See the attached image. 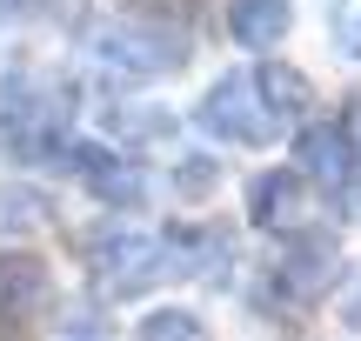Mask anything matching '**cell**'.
I'll return each mask as SVG.
<instances>
[{"label":"cell","mask_w":361,"mask_h":341,"mask_svg":"<svg viewBox=\"0 0 361 341\" xmlns=\"http://www.w3.org/2000/svg\"><path fill=\"white\" fill-rule=\"evenodd\" d=\"M61 161L80 174V181H87V194L114 201V208H141V201H147V174L134 168V161H121L114 147H87V141H74Z\"/></svg>","instance_id":"277c9868"},{"label":"cell","mask_w":361,"mask_h":341,"mask_svg":"<svg viewBox=\"0 0 361 341\" xmlns=\"http://www.w3.org/2000/svg\"><path fill=\"white\" fill-rule=\"evenodd\" d=\"M295 168L308 174L314 187H348V174H355L348 128H301L295 134Z\"/></svg>","instance_id":"8992f818"},{"label":"cell","mask_w":361,"mask_h":341,"mask_svg":"<svg viewBox=\"0 0 361 341\" xmlns=\"http://www.w3.org/2000/svg\"><path fill=\"white\" fill-rule=\"evenodd\" d=\"M141 341H207V328L188 315V308H161V315L141 321Z\"/></svg>","instance_id":"8fae6325"},{"label":"cell","mask_w":361,"mask_h":341,"mask_svg":"<svg viewBox=\"0 0 361 341\" xmlns=\"http://www.w3.org/2000/svg\"><path fill=\"white\" fill-rule=\"evenodd\" d=\"M0 7H7V0H0Z\"/></svg>","instance_id":"ac0fdd59"},{"label":"cell","mask_w":361,"mask_h":341,"mask_svg":"<svg viewBox=\"0 0 361 341\" xmlns=\"http://www.w3.org/2000/svg\"><path fill=\"white\" fill-rule=\"evenodd\" d=\"M295 208H301V174H255V187H247V214H255L261 228L295 221Z\"/></svg>","instance_id":"30bf717a"},{"label":"cell","mask_w":361,"mask_h":341,"mask_svg":"<svg viewBox=\"0 0 361 341\" xmlns=\"http://www.w3.org/2000/svg\"><path fill=\"white\" fill-rule=\"evenodd\" d=\"M87 261H94V281L107 294H141L161 281V241L134 235V228H101L87 241Z\"/></svg>","instance_id":"7a4b0ae2"},{"label":"cell","mask_w":361,"mask_h":341,"mask_svg":"<svg viewBox=\"0 0 361 341\" xmlns=\"http://www.w3.org/2000/svg\"><path fill=\"white\" fill-rule=\"evenodd\" d=\"M201 128L221 134V141H241V147H268L281 134V120L268 114V101L255 94V74H228L201 94Z\"/></svg>","instance_id":"6da1fadb"},{"label":"cell","mask_w":361,"mask_h":341,"mask_svg":"<svg viewBox=\"0 0 361 341\" xmlns=\"http://www.w3.org/2000/svg\"><path fill=\"white\" fill-rule=\"evenodd\" d=\"M295 27V0H228V34L241 47H274Z\"/></svg>","instance_id":"ba28073f"},{"label":"cell","mask_w":361,"mask_h":341,"mask_svg":"<svg viewBox=\"0 0 361 341\" xmlns=\"http://www.w3.org/2000/svg\"><path fill=\"white\" fill-rule=\"evenodd\" d=\"M328 268H335V235H322V228H301V235L281 248V281H295L308 302L322 294Z\"/></svg>","instance_id":"52a82bcc"},{"label":"cell","mask_w":361,"mask_h":341,"mask_svg":"<svg viewBox=\"0 0 361 341\" xmlns=\"http://www.w3.org/2000/svg\"><path fill=\"white\" fill-rule=\"evenodd\" d=\"M54 302V275L40 254H0V321H40Z\"/></svg>","instance_id":"5b68a950"},{"label":"cell","mask_w":361,"mask_h":341,"mask_svg":"<svg viewBox=\"0 0 361 341\" xmlns=\"http://www.w3.org/2000/svg\"><path fill=\"white\" fill-rule=\"evenodd\" d=\"M255 94L268 101V114L281 120V128L314 114V87L301 80V67H281V61H274V67H255Z\"/></svg>","instance_id":"9c48e42d"},{"label":"cell","mask_w":361,"mask_h":341,"mask_svg":"<svg viewBox=\"0 0 361 341\" xmlns=\"http://www.w3.org/2000/svg\"><path fill=\"white\" fill-rule=\"evenodd\" d=\"M168 128H174V120L154 114V107H128V114L114 107V141H121V134H128V141H161Z\"/></svg>","instance_id":"7c38bea8"},{"label":"cell","mask_w":361,"mask_h":341,"mask_svg":"<svg viewBox=\"0 0 361 341\" xmlns=\"http://www.w3.org/2000/svg\"><path fill=\"white\" fill-rule=\"evenodd\" d=\"M101 61L121 67V74H168V67L188 61V40L161 34V27H147V20H128V27H114V34L101 40Z\"/></svg>","instance_id":"3957f363"},{"label":"cell","mask_w":361,"mask_h":341,"mask_svg":"<svg viewBox=\"0 0 361 341\" xmlns=\"http://www.w3.org/2000/svg\"><path fill=\"white\" fill-rule=\"evenodd\" d=\"M335 34H341V47L361 61V0H341V13H335Z\"/></svg>","instance_id":"5bb4252c"},{"label":"cell","mask_w":361,"mask_h":341,"mask_svg":"<svg viewBox=\"0 0 361 341\" xmlns=\"http://www.w3.org/2000/svg\"><path fill=\"white\" fill-rule=\"evenodd\" d=\"M67 341H101V335H67Z\"/></svg>","instance_id":"e0dca14e"},{"label":"cell","mask_w":361,"mask_h":341,"mask_svg":"<svg viewBox=\"0 0 361 341\" xmlns=\"http://www.w3.org/2000/svg\"><path fill=\"white\" fill-rule=\"evenodd\" d=\"M341 315H348V328H361V288L348 294V302H341Z\"/></svg>","instance_id":"9a60e30c"},{"label":"cell","mask_w":361,"mask_h":341,"mask_svg":"<svg viewBox=\"0 0 361 341\" xmlns=\"http://www.w3.org/2000/svg\"><path fill=\"white\" fill-rule=\"evenodd\" d=\"M214 181H221V174L207 168V161H180V168H174V187L188 201H207V194H214Z\"/></svg>","instance_id":"4fadbf2b"},{"label":"cell","mask_w":361,"mask_h":341,"mask_svg":"<svg viewBox=\"0 0 361 341\" xmlns=\"http://www.w3.org/2000/svg\"><path fill=\"white\" fill-rule=\"evenodd\" d=\"M348 134H355V141H361V101H355V128H348Z\"/></svg>","instance_id":"2e32d148"}]
</instances>
